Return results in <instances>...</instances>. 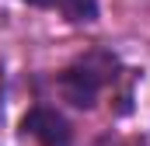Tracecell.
<instances>
[{
	"mask_svg": "<svg viewBox=\"0 0 150 146\" xmlns=\"http://www.w3.org/2000/svg\"><path fill=\"white\" fill-rule=\"evenodd\" d=\"M112 66H115V59L105 56V52H91V56L77 59L70 70L59 73V91H63V98H67L70 105H77V108H91V105L98 101V94L105 91V84L115 77Z\"/></svg>",
	"mask_w": 150,
	"mask_h": 146,
	"instance_id": "obj_1",
	"label": "cell"
},
{
	"mask_svg": "<svg viewBox=\"0 0 150 146\" xmlns=\"http://www.w3.org/2000/svg\"><path fill=\"white\" fill-rule=\"evenodd\" d=\"M21 129H25V136L38 139V146H70V125L52 108H32L25 115Z\"/></svg>",
	"mask_w": 150,
	"mask_h": 146,
	"instance_id": "obj_2",
	"label": "cell"
},
{
	"mask_svg": "<svg viewBox=\"0 0 150 146\" xmlns=\"http://www.w3.org/2000/svg\"><path fill=\"white\" fill-rule=\"evenodd\" d=\"M35 7H45V11H59L67 21H77V25H87L98 18V0H28Z\"/></svg>",
	"mask_w": 150,
	"mask_h": 146,
	"instance_id": "obj_3",
	"label": "cell"
}]
</instances>
